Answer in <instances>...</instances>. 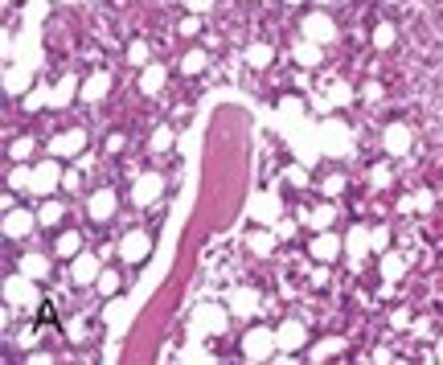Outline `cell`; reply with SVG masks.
<instances>
[{
    "label": "cell",
    "instance_id": "obj_1",
    "mask_svg": "<svg viewBox=\"0 0 443 365\" xmlns=\"http://www.w3.org/2000/svg\"><path fill=\"white\" fill-rule=\"evenodd\" d=\"M275 349H280V341H275V333H267V328H251L247 341H242V353H247L251 361H267Z\"/></svg>",
    "mask_w": 443,
    "mask_h": 365
},
{
    "label": "cell",
    "instance_id": "obj_2",
    "mask_svg": "<svg viewBox=\"0 0 443 365\" xmlns=\"http://www.w3.org/2000/svg\"><path fill=\"white\" fill-rule=\"evenodd\" d=\"M316 148H325V152H332V156H341V152H349V127L337 120H328L325 127H320V140H316Z\"/></svg>",
    "mask_w": 443,
    "mask_h": 365
},
{
    "label": "cell",
    "instance_id": "obj_3",
    "mask_svg": "<svg viewBox=\"0 0 443 365\" xmlns=\"http://www.w3.org/2000/svg\"><path fill=\"white\" fill-rule=\"evenodd\" d=\"M148 250H152V238H148L144 230H127V234L119 238V259H123V263H140Z\"/></svg>",
    "mask_w": 443,
    "mask_h": 365
},
{
    "label": "cell",
    "instance_id": "obj_4",
    "mask_svg": "<svg viewBox=\"0 0 443 365\" xmlns=\"http://www.w3.org/2000/svg\"><path fill=\"white\" fill-rule=\"evenodd\" d=\"M4 300H8V304H21V308H33V304H37L33 279H29V275H13V279L4 283Z\"/></svg>",
    "mask_w": 443,
    "mask_h": 365
},
{
    "label": "cell",
    "instance_id": "obj_5",
    "mask_svg": "<svg viewBox=\"0 0 443 365\" xmlns=\"http://www.w3.org/2000/svg\"><path fill=\"white\" fill-rule=\"evenodd\" d=\"M226 328V312L218 304H201L193 312V333H222Z\"/></svg>",
    "mask_w": 443,
    "mask_h": 365
},
{
    "label": "cell",
    "instance_id": "obj_6",
    "mask_svg": "<svg viewBox=\"0 0 443 365\" xmlns=\"http://www.w3.org/2000/svg\"><path fill=\"white\" fill-rule=\"evenodd\" d=\"M304 37L316 41V46H320V41H332V37H337V25L328 21L325 13H312V17H304Z\"/></svg>",
    "mask_w": 443,
    "mask_h": 365
},
{
    "label": "cell",
    "instance_id": "obj_7",
    "mask_svg": "<svg viewBox=\"0 0 443 365\" xmlns=\"http://www.w3.org/2000/svg\"><path fill=\"white\" fill-rule=\"evenodd\" d=\"M161 193H164V181L156 177V172H144V177H136V189H132L136 205H152Z\"/></svg>",
    "mask_w": 443,
    "mask_h": 365
},
{
    "label": "cell",
    "instance_id": "obj_8",
    "mask_svg": "<svg viewBox=\"0 0 443 365\" xmlns=\"http://www.w3.org/2000/svg\"><path fill=\"white\" fill-rule=\"evenodd\" d=\"M33 226H37V218L25 214V210H8V214H4V234H8V238H25V234H33Z\"/></svg>",
    "mask_w": 443,
    "mask_h": 365
},
{
    "label": "cell",
    "instance_id": "obj_9",
    "mask_svg": "<svg viewBox=\"0 0 443 365\" xmlns=\"http://www.w3.org/2000/svg\"><path fill=\"white\" fill-rule=\"evenodd\" d=\"M382 144L390 156H402L406 148H411V127H402V123H390L386 132H382Z\"/></svg>",
    "mask_w": 443,
    "mask_h": 365
},
{
    "label": "cell",
    "instance_id": "obj_10",
    "mask_svg": "<svg viewBox=\"0 0 443 365\" xmlns=\"http://www.w3.org/2000/svg\"><path fill=\"white\" fill-rule=\"evenodd\" d=\"M58 181H62V172L49 160V165H37V169H33V185H29V189H33V193H54Z\"/></svg>",
    "mask_w": 443,
    "mask_h": 365
},
{
    "label": "cell",
    "instance_id": "obj_11",
    "mask_svg": "<svg viewBox=\"0 0 443 365\" xmlns=\"http://www.w3.org/2000/svg\"><path fill=\"white\" fill-rule=\"evenodd\" d=\"M70 275H74V283H94L103 271H99V259H94V255H78L74 267H70Z\"/></svg>",
    "mask_w": 443,
    "mask_h": 365
},
{
    "label": "cell",
    "instance_id": "obj_12",
    "mask_svg": "<svg viewBox=\"0 0 443 365\" xmlns=\"http://www.w3.org/2000/svg\"><path fill=\"white\" fill-rule=\"evenodd\" d=\"M82 144H87V132H66V136H54V140H49V152H54V156H70V152H78Z\"/></svg>",
    "mask_w": 443,
    "mask_h": 365
},
{
    "label": "cell",
    "instance_id": "obj_13",
    "mask_svg": "<svg viewBox=\"0 0 443 365\" xmlns=\"http://www.w3.org/2000/svg\"><path fill=\"white\" fill-rule=\"evenodd\" d=\"M258 308V295L251 292V288H238V292H230V312L234 316H251Z\"/></svg>",
    "mask_w": 443,
    "mask_h": 365
},
{
    "label": "cell",
    "instance_id": "obj_14",
    "mask_svg": "<svg viewBox=\"0 0 443 365\" xmlns=\"http://www.w3.org/2000/svg\"><path fill=\"white\" fill-rule=\"evenodd\" d=\"M275 341H280V349H300L304 345V324L300 320H283V328L275 333Z\"/></svg>",
    "mask_w": 443,
    "mask_h": 365
},
{
    "label": "cell",
    "instance_id": "obj_15",
    "mask_svg": "<svg viewBox=\"0 0 443 365\" xmlns=\"http://www.w3.org/2000/svg\"><path fill=\"white\" fill-rule=\"evenodd\" d=\"M111 214H116V193H111V189H99V193L91 197V218L107 222Z\"/></svg>",
    "mask_w": 443,
    "mask_h": 365
},
{
    "label": "cell",
    "instance_id": "obj_16",
    "mask_svg": "<svg viewBox=\"0 0 443 365\" xmlns=\"http://www.w3.org/2000/svg\"><path fill=\"white\" fill-rule=\"evenodd\" d=\"M337 250H341L337 234H316V238H312V259H320V263L337 259Z\"/></svg>",
    "mask_w": 443,
    "mask_h": 365
},
{
    "label": "cell",
    "instance_id": "obj_17",
    "mask_svg": "<svg viewBox=\"0 0 443 365\" xmlns=\"http://www.w3.org/2000/svg\"><path fill=\"white\" fill-rule=\"evenodd\" d=\"M107 87H111L107 74H91V78L82 82V98H87V103H99V98L107 95Z\"/></svg>",
    "mask_w": 443,
    "mask_h": 365
},
{
    "label": "cell",
    "instance_id": "obj_18",
    "mask_svg": "<svg viewBox=\"0 0 443 365\" xmlns=\"http://www.w3.org/2000/svg\"><path fill=\"white\" fill-rule=\"evenodd\" d=\"M21 275H29V279H46V275H49V259H46V255H25V259H21Z\"/></svg>",
    "mask_w": 443,
    "mask_h": 365
},
{
    "label": "cell",
    "instance_id": "obj_19",
    "mask_svg": "<svg viewBox=\"0 0 443 365\" xmlns=\"http://www.w3.org/2000/svg\"><path fill=\"white\" fill-rule=\"evenodd\" d=\"M164 87V66H144V74H140V91L144 95H156Z\"/></svg>",
    "mask_w": 443,
    "mask_h": 365
},
{
    "label": "cell",
    "instance_id": "obj_20",
    "mask_svg": "<svg viewBox=\"0 0 443 365\" xmlns=\"http://www.w3.org/2000/svg\"><path fill=\"white\" fill-rule=\"evenodd\" d=\"M296 62H300V66H320V46L304 37L300 46H296Z\"/></svg>",
    "mask_w": 443,
    "mask_h": 365
},
{
    "label": "cell",
    "instance_id": "obj_21",
    "mask_svg": "<svg viewBox=\"0 0 443 365\" xmlns=\"http://www.w3.org/2000/svg\"><path fill=\"white\" fill-rule=\"evenodd\" d=\"M366 250H370V230L353 226V230H349V259H361Z\"/></svg>",
    "mask_w": 443,
    "mask_h": 365
},
{
    "label": "cell",
    "instance_id": "obj_22",
    "mask_svg": "<svg viewBox=\"0 0 443 365\" xmlns=\"http://www.w3.org/2000/svg\"><path fill=\"white\" fill-rule=\"evenodd\" d=\"M402 267H406L402 255H382V279H386V283H394L398 275H402Z\"/></svg>",
    "mask_w": 443,
    "mask_h": 365
},
{
    "label": "cell",
    "instance_id": "obj_23",
    "mask_svg": "<svg viewBox=\"0 0 443 365\" xmlns=\"http://www.w3.org/2000/svg\"><path fill=\"white\" fill-rule=\"evenodd\" d=\"M332 218H337V210H332V205H316V210L308 214V222H312L316 230H328V226H332Z\"/></svg>",
    "mask_w": 443,
    "mask_h": 365
},
{
    "label": "cell",
    "instance_id": "obj_24",
    "mask_svg": "<svg viewBox=\"0 0 443 365\" xmlns=\"http://www.w3.org/2000/svg\"><path fill=\"white\" fill-rule=\"evenodd\" d=\"M74 91H78V82H74V78H62V82H58V91H54V98H49V103H54V107H66V103H70V95Z\"/></svg>",
    "mask_w": 443,
    "mask_h": 365
},
{
    "label": "cell",
    "instance_id": "obj_25",
    "mask_svg": "<svg viewBox=\"0 0 443 365\" xmlns=\"http://www.w3.org/2000/svg\"><path fill=\"white\" fill-rule=\"evenodd\" d=\"M181 70H185V74H201V70H206V49H189L185 62H181Z\"/></svg>",
    "mask_w": 443,
    "mask_h": 365
},
{
    "label": "cell",
    "instance_id": "obj_26",
    "mask_svg": "<svg viewBox=\"0 0 443 365\" xmlns=\"http://www.w3.org/2000/svg\"><path fill=\"white\" fill-rule=\"evenodd\" d=\"M87 333H91V328H87V320H82V316H74L70 324H66V341H70V345H82V341H87Z\"/></svg>",
    "mask_w": 443,
    "mask_h": 365
},
{
    "label": "cell",
    "instance_id": "obj_27",
    "mask_svg": "<svg viewBox=\"0 0 443 365\" xmlns=\"http://www.w3.org/2000/svg\"><path fill=\"white\" fill-rule=\"evenodd\" d=\"M341 349H345V341H341V337H332V341H325V345H316V349H312V361H325V357L341 353Z\"/></svg>",
    "mask_w": 443,
    "mask_h": 365
},
{
    "label": "cell",
    "instance_id": "obj_28",
    "mask_svg": "<svg viewBox=\"0 0 443 365\" xmlns=\"http://www.w3.org/2000/svg\"><path fill=\"white\" fill-rule=\"evenodd\" d=\"M271 62V46H247V66H267Z\"/></svg>",
    "mask_w": 443,
    "mask_h": 365
},
{
    "label": "cell",
    "instance_id": "obj_29",
    "mask_svg": "<svg viewBox=\"0 0 443 365\" xmlns=\"http://www.w3.org/2000/svg\"><path fill=\"white\" fill-rule=\"evenodd\" d=\"M373 46L378 49H386V46H394V25H378V29H373Z\"/></svg>",
    "mask_w": 443,
    "mask_h": 365
},
{
    "label": "cell",
    "instance_id": "obj_30",
    "mask_svg": "<svg viewBox=\"0 0 443 365\" xmlns=\"http://www.w3.org/2000/svg\"><path fill=\"white\" fill-rule=\"evenodd\" d=\"M8 185H13V189H29V185H33V169H13L8 172Z\"/></svg>",
    "mask_w": 443,
    "mask_h": 365
},
{
    "label": "cell",
    "instance_id": "obj_31",
    "mask_svg": "<svg viewBox=\"0 0 443 365\" xmlns=\"http://www.w3.org/2000/svg\"><path fill=\"white\" fill-rule=\"evenodd\" d=\"M37 222H42V226L62 222V205H58V201H46V205H42V214H37Z\"/></svg>",
    "mask_w": 443,
    "mask_h": 365
},
{
    "label": "cell",
    "instance_id": "obj_32",
    "mask_svg": "<svg viewBox=\"0 0 443 365\" xmlns=\"http://www.w3.org/2000/svg\"><path fill=\"white\" fill-rule=\"evenodd\" d=\"M94 283H99V292H103V295H116L119 292V275H116V271H103Z\"/></svg>",
    "mask_w": 443,
    "mask_h": 365
},
{
    "label": "cell",
    "instance_id": "obj_33",
    "mask_svg": "<svg viewBox=\"0 0 443 365\" xmlns=\"http://www.w3.org/2000/svg\"><path fill=\"white\" fill-rule=\"evenodd\" d=\"M164 148H173V127H156L152 132V152H164Z\"/></svg>",
    "mask_w": 443,
    "mask_h": 365
},
{
    "label": "cell",
    "instance_id": "obj_34",
    "mask_svg": "<svg viewBox=\"0 0 443 365\" xmlns=\"http://www.w3.org/2000/svg\"><path fill=\"white\" fill-rule=\"evenodd\" d=\"M78 246H82L78 234H62V238H58V255H78Z\"/></svg>",
    "mask_w": 443,
    "mask_h": 365
},
{
    "label": "cell",
    "instance_id": "obj_35",
    "mask_svg": "<svg viewBox=\"0 0 443 365\" xmlns=\"http://www.w3.org/2000/svg\"><path fill=\"white\" fill-rule=\"evenodd\" d=\"M275 210H280V205H275V197H263V201H255V210H251V214H255V218H271Z\"/></svg>",
    "mask_w": 443,
    "mask_h": 365
},
{
    "label": "cell",
    "instance_id": "obj_36",
    "mask_svg": "<svg viewBox=\"0 0 443 365\" xmlns=\"http://www.w3.org/2000/svg\"><path fill=\"white\" fill-rule=\"evenodd\" d=\"M271 246H275V238H271V234H251V250H258V255H267Z\"/></svg>",
    "mask_w": 443,
    "mask_h": 365
},
{
    "label": "cell",
    "instance_id": "obj_37",
    "mask_svg": "<svg viewBox=\"0 0 443 365\" xmlns=\"http://www.w3.org/2000/svg\"><path fill=\"white\" fill-rule=\"evenodd\" d=\"M411 197H415V210H419V214H427V210L435 205V193H427V189H419V193H411Z\"/></svg>",
    "mask_w": 443,
    "mask_h": 365
},
{
    "label": "cell",
    "instance_id": "obj_38",
    "mask_svg": "<svg viewBox=\"0 0 443 365\" xmlns=\"http://www.w3.org/2000/svg\"><path fill=\"white\" fill-rule=\"evenodd\" d=\"M370 246L373 250H386L390 246V230H370Z\"/></svg>",
    "mask_w": 443,
    "mask_h": 365
},
{
    "label": "cell",
    "instance_id": "obj_39",
    "mask_svg": "<svg viewBox=\"0 0 443 365\" xmlns=\"http://www.w3.org/2000/svg\"><path fill=\"white\" fill-rule=\"evenodd\" d=\"M127 58H132L136 66H144V62H148V46H144V41H132V49H127Z\"/></svg>",
    "mask_w": 443,
    "mask_h": 365
},
{
    "label": "cell",
    "instance_id": "obj_40",
    "mask_svg": "<svg viewBox=\"0 0 443 365\" xmlns=\"http://www.w3.org/2000/svg\"><path fill=\"white\" fill-rule=\"evenodd\" d=\"M328 98H332V103H349V98H353V91L345 87V82H337V87H332V95H328Z\"/></svg>",
    "mask_w": 443,
    "mask_h": 365
},
{
    "label": "cell",
    "instance_id": "obj_41",
    "mask_svg": "<svg viewBox=\"0 0 443 365\" xmlns=\"http://www.w3.org/2000/svg\"><path fill=\"white\" fill-rule=\"evenodd\" d=\"M280 111L287 115V120H296V115H300V98H283V103H280Z\"/></svg>",
    "mask_w": 443,
    "mask_h": 365
},
{
    "label": "cell",
    "instance_id": "obj_42",
    "mask_svg": "<svg viewBox=\"0 0 443 365\" xmlns=\"http://www.w3.org/2000/svg\"><path fill=\"white\" fill-rule=\"evenodd\" d=\"M370 181H373V185H390V169H386V165H378V169L370 172Z\"/></svg>",
    "mask_w": 443,
    "mask_h": 365
},
{
    "label": "cell",
    "instance_id": "obj_43",
    "mask_svg": "<svg viewBox=\"0 0 443 365\" xmlns=\"http://www.w3.org/2000/svg\"><path fill=\"white\" fill-rule=\"evenodd\" d=\"M42 103H49V98H46V91H33V95L25 98V107H29V111H37Z\"/></svg>",
    "mask_w": 443,
    "mask_h": 365
},
{
    "label": "cell",
    "instance_id": "obj_44",
    "mask_svg": "<svg viewBox=\"0 0 443 365\" xmlns=\"http://www.w3.org/2000/svg\"><path fill=\"white\" fill-rule=\"evenodd\" d=\"M185 4H189V13H193V17H201V13L210 8L213 0H185Z\"/></svg>",
    "mask_w": 443,
    "mask_h": 365
},
{
    "label": "cell",
    "instance_id": "obj_45",
    "mask_svg": "<svg viewBox=\"0 0 443 365\" xmlns=\"http://www.w3.org/2000/svg\"><path fill=\"white\" fill-rule=\"evenodd\" d=\"M361 95L370 98V103H378V98H382V87H378V82H366V87H361Z\"/></svg>",
    "mask_w": 443,
    "mask_h": 365
},
{
    "label": "cell",
    "instance_id": "obj_46",
    "mask_svg": "<svg viewBox=\"0 0 443 365\" xmlns=\"http://www.w3.org/2000/svg\"><path fill=\"white\" fill-rule=\"evenodd\" d=\"M29 152H33V140H17V144H13V156H17V160L29 156Z\"/></svg>",
    "mask_w": 443,
    "mask_h": 365
},
{
    "label": "cell",
    "instance_id": "obj_47",
    "mask_svg": "<svg viewBox=\"0 0 443 365\" xmlns=\"http://www.w3.org/2000/svg\"><path fill=\"white\" fill-rule=\"evenodd\" d=\"M341 189H345V181H341V177H328V181H325V193H341Z\"/></svg>",
    "mask_w": 443,
    "mask_h": 365
},
{
    "label": "cell",
    "instance_id": "obj_48",
    "mask_svg": "<svg viewBox=\"0 0 443 365\" xmlns=\"http://www.w3.org/2000/svg\"><path fill=\"white\" fill-rule=\"evenodd\" d=\"M197 29H201V21H197V17H185V21H181V33H197Z\"/></svg>",
    "mask_w": 443,
    "mask_h": 365
},
{
    "label": "cell",
    "instance_id": "obj_49",
    "mask_svg": "<svg viewBox=\"0 0 443 365\" xmlns=\"http://www.w3.org/2000/svg\"><path fill=\"white\" fill-rule=\"evenodd\" d=\"M398 214H415V197H402L398 201Z\"/></svg>",
    "mask_w": 443,
    "mask_h": 365
},
{
    "label": "cell",
    "instance_id": "obj_50",
    "mask_svg": "<svg viewBox=\"0 0 443 365\" xmlns=\"http://www.w3.org/2000/svg\"><path fill=\"white\" fill-rule=\"evenodd\" d=\"M287 181H296V185H304V181H308V172H304V169H287Z\"/></svg>",
    "mask_w": 443,
    "mask_h": 365
},
{
    "label": "cell",
    "instance_id": "obj_51",
    "mask_svg": "<svg viewBox=\"0 0 443 365\" xmlns=\"http://www.w3.org/2000/svg\"><path fill=\"white\" fill-rule=\"evenodd\" d=\"M435 353H439V357H443V341H439V345H435Z\"/></svg>",
    "mask_w": 443,
    "mask_h": 365
},
{
    "label": "cell",
    "instance_id": "obj_52",
    "mask_svg": "<svg viewBox=\"0 0 443 365\" xmlns=\"http://www.w3.org/2000/svg\"><path fill=\"white\" fill-rule=\"evenodd\" d=\"M287 4H300V0H287Z\"/></svg>",
    "mask_w": 443,
    "mask_h": 365
},
{
    "label": "cell",
    "instance_id": "obj_53",
    "mask_svg": "<svg viewBox=\"0 0 443 365\" xmlns=\"http://www.w3.org/2000/svg\"><path fill=\"white\" fill-rule=\"evenodd\" d=\"M320 4H328V0H320Z\"/></svg>",
    "mask_w": 443,
    "mask_h": 365
}]
</instances>
